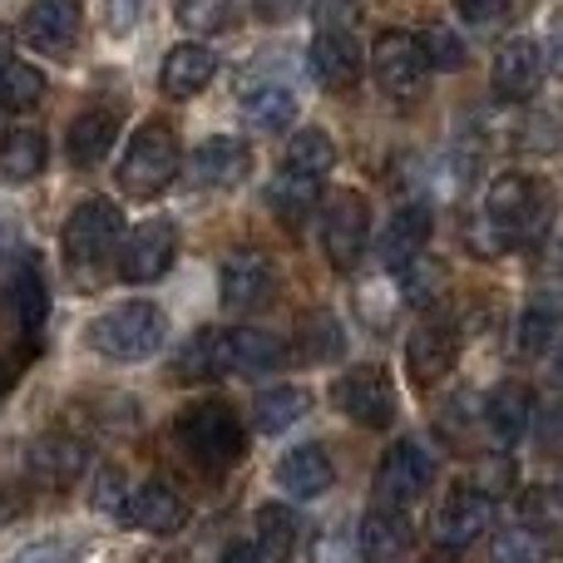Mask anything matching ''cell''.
Listing matches in <instances>:
<instances>
[{
  "label": "cell",
  "mask_w": 563,
  "mask_h": 563,
  "mask_svg": "<svg viewBox=\"0 0 563 563\" xmlns=\"http://www.w3.org/2000/svg\"><path fill=\"white\" fill-rule=\"evenodd\" d=\"M0 311H5V321L20 331V336H30V331L45 321V311H49L45 277H40V267L30 263V257L15 267V273H10L5 291H0Z\"/></svg>",
  "instance_id": "obj_23"
},
{
  "label": "cell",
  "mask_w": 563,
  "mask_h": 563,
  "mask_svg": "<svg viewBox=\"0 0 563 563\" xmlns=\"http://www.w3.org/2000/svg\"><path fill=\"white\" fill-rule=\"evenodd\" d=\"M430 208L426 203H406V208H396L390 213V223H386V233H380V263L386 267H406V263H416L420 253H426V243H430Z\"/></svg>",
  "instance_id": "obj_24"
},
{
  "label": "cell",
  "mask_w": 563,
  "mask_h": 563,
  "mask_svg": "<svg viewBox=\"0 0 563 563\" xmlns=\"http://www.w3.org/2000/svg\"><path fill=\"white\" fill-rule=\"evenodd\" d=\"M430 479H435L430 450L420 445V440H396V445L380 455V470H376V479H371V505L406 515V509L430 489Z\"/></svg>",
  "instance_id": "obj_6"
},
{
  "label": "cell",
  "mask_w": 563,
  "mask_h": 563,
  "mask_svg": "<svg viewBox=\"0 0 563 563\" xmlns=\"http://www.w3.org/2000/svg\"><path fill=\"white\" fill-rule=\"evenodd\" d=\"M544 65L554 69V75H563V10H559V20H554V35H549V55H544Z\"/></svg>",
  "instance_id": "obj_52"
},
{
  "label": "cell",
  "mask_w": 563,
  "mask_h": 563,
  "mask_svg": "<svg viewBox=\"0 0 563 563\" xmlns=\"http://www.w3.org/2000/svg\"><path fill=\"white\" fill-rule=\"evenodd\" d=\"M366 243H371V203L356 188H336L321 203V247H327V263L336 273H351L366 257Z\"/></svg>",
  "instance_id": "obj_7"
},
{
  "label": "cell",
  "mask_w": 563,
  "mask_h": 563,
  "mask_svg": "<svg viewBox=\"0 0 563 563\" xmlns=\"http://www.w3.org/2000/svg\"><path fill=\"white\" fill-rule=\"evenodd\" d=\"M455 10L470 25H499L509 15V0H455Z\"/></svg>",
  "instance_id": "obj_48"
},
{
  "label": "cell",
  "mask_w": 563,
  "mask_h": 563,
  "mask_svg": "<svg viewBox=\"0 0 563 563\" xmlns=\"http://www.w3.org/2000/svg\"><path fill=\"white\" fill-rule=\"evenodd\" d=\"M356 549H351V534L341 529H321V539H311V563H351Z\"/></svg>",
  "instance_id": "obj_45"
},
{
  "label": "cell",
  "mask_w": 563,
  "mask_h": 563,
  "mask_svg": "<svg viewBox=\"0 0 563 563\" xmlns=\"http://www.w3.org/2000/svg\"><path fill=\"white\" fill-rule=\"evenodd\" d=\"M144 563H174V559H168V554H148Z\"/></svg>",
  "instance_id": "obj_58"
},
{
  "label": "cell",
  "mask_w": 563,
  "mask_h": 563,
  "mask_svg": "<svg viewBox=\"0 0 563 563\" xmlns=\"http://www.w3.org/2000/svg\"><path fill=\"white\" fill-rule=\"evenodd\" d=\"M168 341V317L154 301H124L89 327V346L109 361H148Z\"/></svg>",
  "instance_id": "obj_4"
},
{
  "label": "cell",
  "mask_w": 563,
  "mask_h": 563,
  "mask_svg": "<svg viewBox=\"0 0 563 563\" xmlns=\"http://www.w3.org/2000/svg\"><path fill=\"white\" fill-rule=\"evenodd\" d=\"M479 168H485V144H479V134H460L455 148H450V174H455V184H470Z\"/></svg>",
  "instance_id": "obj_42"
},
{
  "label": "cell",
  "mask_w": 563,
  "mask_h": 563,
  "mask_svg": "<svg viewBox=\"0 0 563 563\" xmlns=\"http://www.w3.org/2000/svg\"><path fill=\"white\" fill-rule=\"evenodd\" d=\"M554 495H559V505H563V479H559V485H554Z\"/></svg>",
  "instance_id": "obj_59"
},
{
  "label": "cell",
  "mask_w": 563,
  "mask_h": 563,
  "mask_svg": "<svg viewBox=\"0 0 563 563\" xmlns=\"http://www.w3.org/2000/svg\"><path fill=\"white\" fill-rule=\"evenodd\" d=\"M10 55H15V35H10V30L0 25V69L10 65Z\"/></svg>",
  "instance_id": "obj_55"
},
{
  "label": "cell",
  "mask_w": 563,
  "mask_h": 563,
  "mask_svg": "<svg viewBox=\"0 0 563 563\" xmlns=\"http://www.w3.org/2000/svg\"><path fill=\"white\" fill-rule=\"evenodd\" d=\"M410 539H416V534H410V519L406 515L371 505L366 519H361V529H356V554L366 563H396L410 549Z\"/></svg>",
  "instance_id": "obj_25"
},
{
  "label": "cell",
  "mask_w": 563,
  "mask_h": 563,
  "mask_svg": "<svg viewBox=\"0 0 563 563\" xmlns=\"http://www.w3.org/2000/svg\"><path fill=\"white\" fill-rule=\"evenodd\" d=\"M297 5H301V0H257V10H263L267 20H287V15H297Z\"/></svg>",
  "instance_id": "obj_53"
},
{
  "label": "cell",
  "mask_w": 563,
  "mask_h": 563,
  "mask_svg": "<svg viewBox=\"0 0 563 563\" xmlns=\"http://www.w3.org/2000/svg\"><path fill=\"white\" fill-rule=\"evenodd\" d=\"M243 119L257 134H287L297 124V95L287 85H247L243 89Z\"/></svg>",
  "instance_id": "obj_27"
},
{
  "label": "cell",
  "mask_w": 563,
  "mask_h": 563,
  "mask_svg": "<svg viewBox=\"0 0 563 563\" xmlns=\"http://www.w3.org/2000/svg\"><path fill=\"white\" fill-rule=\"evenodd\" d=\"M549 544H544V529L534 525H509L495 534V549H489V563H544Z\"/></svg>",
  "instance_id": "obj_34"
},
{
  "label": "cell",
  "mask_w": 563,
  "mask_h": 563,
  "mask_svg": "<svg viewBox=\"0 0 563 563\" xmlns=\"http://www.w3.org/2000/svg\"><path fill=\"white\" fill-rule=\"evenodd\" d=\"M223 563H282V559L273 554V549L257 544V539H243V544L228 549V559H223Z\"/></svg>",
  "instance_id": "obj_50"
},
{
  "label": "cell",
  "mask_w": 563,
  "mask_h": 563,
  "mask_svg": "<svg viewBox=\"0 0 563 563\" xmlns=\"http://www.w3.org/2000/svg\"><path fill=\"white\" fill-rule=\"evenodd\" d=\"M114 139H119L114 109H85L65 134V154L75 168H99L109 158V148H114Z\"/></svg>",
  "instance_id": "obj_26"
},
{
  "label": "cell",
  "mask_w": 563,
  "mask_h": 563,
  "mask_svg": "<svg viewBox=\"0 0 563 563\" xmlns=\"http://www.w3.org/2000/svg\"><path fill=\"white\" fill-rule=\"evenodd\" d=\"M174 174H178V134H174V124L148 119V124L134 134V144H129L124 164H119V184H124V194H134V198H154V194H164V188L174 184Z\"/></svg>",
  "instance_id": "obj_5"
},
{
  "label": "cell",
  "mask_w": 563,
  "mask_h": 563,
  "mask_svg": "<svg viewBox=\"0 0 563 563\" xmlns=\"http://www.w3.org/2000/svg\"><path fill=\"white\" fill-rule=\"evenodd\" d=\"M321 198V178H307V174H287V168H277V178L267 184V208L277 213V223L297 228L307 223V213L317 208Z\"/></svg>",
  "instance_id": "obj_30"
},
{
  "label": "cell",
  "mask_w": 563,
  "mask_h": 563,
  "mask_svg": "<svg viewBox=\"0 0 563 563\" xmlns=\"http://www.w3.org/2000/svg\"><path fill=\"white\" fill-rule=\"evenodd\" d=\"M15 563H75V549H69L65 539H40V544L20 549Z\"/></svg>",
  "instance_id": "obj_49"
},
{
  "label": "cell",
  "mask_w": 563,
  "mask_h": 563,
  "mask_svg": "<svg viewBox=\"0 0 563 563\" xmlns=\"http://www.w3.org/2000/svg\"><path fill=\"white\" fill-rule=\"evenodd\" d=\"M361 20V0H317V25L321 30H351Z\"/></svg>",
  "instance_id": "obj_46"
},
{
  "label": "cell",
  "mask_w": 563,
  "mask_h": 563,
  "mask_svg": "<svg viewBox=\"0 0 563 563\" xmlns=\"http://www.w3.org/2000/svg\"><path fill=\"white\" fill-rule=\"evenodd\" d=\"M336 164V144H331L327 129H297L291 144L282 148V168L287 174H307V178H327Z\"/></svg>",
  "instance_id": "obj_31"
},
{
  "label": "cell",
  "mask_w": 563,
  "mask_h": 563,
  "mask_svg": "<svg viewBox=\"0 0 563 563\" xmlns=\"http://www.w3.org/2000/svg\"><path fill=\"white\" fill-rule=\"evenodd\" d=\"M174 440L198 470H233L247 450V430L228 400H198L178 416Z\"/></svg>",
  "instance_id": "obj_3"
},
{
  "label": "cell",
  "mask_w": 563,
  "mask_h": 563,
  "mask_svg": "<svg viewBox=\"0 0 563 563\" xmlns=\"http://www.w3.org/2000/svg\"><path fill=\"white\" fill-rule=\"evenodd\" d=\"M356 307H361V317H366V327H390V317H396V287L366 282V287L356 291Z\"/></svg>",
  "instance_id": "obj_41"
},
{
  "label": "cell",
  "mask_w": 563,
  "mask_h": 563,
  "mask_svg": "<svg viewBox=\"0 0 563 563\" xmlns=\"http://www.w3.org/2000/svg\"><path fill=\"white\" fill-rule=\"evenodd\" d=\"M119 243H124V218L109 198H85L65 218V267L79 291H95L104 282Z\"/></svg>",
  "instance_id": "obj_2"
},
{
  "label": "cell",
  "mask_w": 563,
  "mask_h": 563,
  "mask_svg": "<svg viewBox=\"0 0 563 563\" xmlns=\"http://www.w3.org/2000/svg\"><path fill=\"white\" fill-rule=\"evenodd\" d=\"M139 15H144V0H104V25H109V35L124 40L129 30L139 25Z\"/></svg>",
  "instance_id": "obj_47"
},
{
  "label": "cell",
  "mask_w": 563,
  "mask_h": 563,
  "mask_svg": "<svg viewBox=\"0 0 563 563\" xmlns=\"http://www.w3.org/2000/svg\"><path fill=\"white\" fill-rule=\"evenodd\" d=\"M124 519L144 534H178L188 525V505L174 485L164 479H148V485L129 489V505H124Z\"/></svg>",
  "instance_id": "obj_19"
},
{
  "label": "cell",
  "mask_w": 563,
  "mask_h": 563,
  "mask_svg": "<svg viewBox=\"0 0 563 563\" xmlns=\"http://www.w3.org/2000/svg\"><path fill=\"white\" fill-rule=\"evenodd\" d=\"M5 390H10V366L0 361V400H5Z\"/></svg>",
  "instance_id": "obj_57"
},
{
  "label": "cell",
  "mask_w": 563,
  "mask_h": 563,
  "mask_svg": "<svg viewBox=\"0 0 563 563\" xmlns=\"http://www.w3.org/2000/svg\"><path fill=\"white\" fill-rule=\"evenodd\" d=\"M301 336L311 341V346H301V356L307 361H327V356H341L346 351V336H341V321L327 317V311H317V317L301 327Z\"/></svg>",
  "instance_id": "obj_39"
},
{
  "label": "cell",
  "mask_w": 563,
  "mask_h": 563,
  "mask_svg": "<svg viewBox=\"0 0 563 563\" xmlns=\"http://www.w3.org/2000/svg\"><path fill=\"white\" fill-rule=\"evenodd\" d=\"M79 0H30L25 20H20V35L30 49L40 55H69L79 40Z\"/></svg>",
  "instance_id": "obj_14"
},
{
  "label": "cell",
  "mask_w": 563,
  "mask_h": 563,
  "mask_svg": "<svg viewBox=\"0 0 563 563\" xmlns=\"http://www.w3.org/2000/svg\"><path fill=\"white\" fill-rule=\"evenodd\" d=\"M40 99H45V75H40L35 65H15V59H10V65L0 69V114H25Z\"/></svg>",
  "instance_id": "obj_33"
},
{
  "label": "cell",
  "mask_w": 563,
  "mask_h": 563,
  "mask_svg": "<svg viewBox=\"0 0 563 563\" xmlns=\"http://www.w3.org/2000/svg\"><path fill=\"white\" fill-rule=\"evenodd\" d=\"M460 361V327L445 317V311H430V317L416 321L406 341V371L416 386H440V380L455 371Z\"/></svg>",
  "instance_id": "obj_11"
},
{
  "label": "cell",
  "mask_w": 563,
  "mask_h": 563,
  "mask_svg": "<svg viewBox=\"0 0 563 563\" xmlns=\"http://www.w3.org/2000/svg\"><path fill=\"white\" fill-rule=\"evenodd\" d=\"M331 479H336V465H331V450L321 445V440H307V445L287 450L277 465V485L287 489L291 499H317L331 489Z\"/></svg>",
  "instance_id": "obj_21"
},
{
  "label": "cell",
  "mask_w": 563,
  "mask_h": 563,
  "mask_svg": "<svg viewBox=\"0 0 563 563\" xmlns=\"http://www.w3.org/2000/svg\"><path fill=\"white\" fill-rule=\"evenodd\" d=\"M218 287H223V301L233 311H247V307H267V301L277 297V267L267 253H253V247H243V253H233L223 263V277H218Z\"/></svg>",
  "instance_id": "obj_15"
},
{
  "label": "cell",
  "mask_w": 563,
  "mask_h": 563,
  "mask_svg": "<svg viewBox=\"0 0 563 563\" xmlns=\"http://www.w3.org/2000/svg\"><path fill=\"white\" fill-rule=\"evenodd\" d=\"M124 505H129L124 475H119V470H99V479H95V509H104V515H119V519H124Z\"/></svg>",
  "instance_id": "obj_44"
},
{
  "label": "cell",
  "mask_w": 563,
  "mask_h": 563,
  "mask_svg": "<svg viewBox=\"0 0 563 563\" xmlns=\"http://www.w3.org/2000/svg\"><path fill=\"white\" fill-rule=\"evenodd\" d=\"M435 287H440V273H435V267H430V257H426V253H420L416 263H406V267H400V291H406V297L430 301V297H435Z\"/></svg>",
  "instance_id": "obj_43"
},
{
  "label": "cell",
  "mask_w": 563,
  "mask_h": 563,
  "mask_svg": "<svg viewBox=\"0 0 563 563\" xmlns=\"http://www.w3.org/2000/svg\"><path fill=\"white\" fill-rule=\"evenodd\" d=\"M549 371H554V386H563V336H559V351H554V361H549Z\"/></svg>",
  "instance_id": "obj_56"
},
{
  "label": "cell",
  "mask_w": 563,
  "mask_h": 563,
  "mask_svg": "<svg viewBox=\"0 0 563 563\" xmlns=\"http://www.w3.org/2000/svg\"><path fill=\"white\" fill-rule=\"evenodd\" d=\"M188 168H194V178L203 188H238L253 174V148L233 134H213L194 148V164Z\"/></svg>",
  "instance_id": "obj_18"
},
{
  "label": "cell",
  "mask_w": 563,
  "mask_h": 563,
  "mask_svg": "<svg viewBox=\"0 0 563 563\" xmlns=\"http://www.w3.org/2000/svg\"><path fill=\"white\" fill-rule=\"evenodd\" d=\"M307 410H311V396L301 386H273L253 400V426L263 430V435H282V430L297 426Z\"/></svg>",
  "instance_id": "obj_32"
},
{
  "label": "cell",
  "mask_w": 563,
  "mask_h": 563,
  "mask_svg": "<svg viewBox=\"0 0 563 563\" xmlns=\"http://www.w3.org/2000/svg\"><path fill=\"white\" fill-rule=\"evenodd\" d=\"M559 331H563V311L554 301H529V311L519 317V351L539 356V351H549V341H559Z\"/></svg>",
  "instance_id": "obj_36"
},
{
  "label": "cell",
  "mask_w": 563,
  "mask_h": 563,
  "mask_svg": "<svg viewBox=\"0 0 563 563\" xmlns=\"http://www.w3.org/2000/svg\"><path fill=\"white\" fill-rule=\"evenodd\" d=\"M420 49H426L430 69H465V59H470L465 40H460L450 25H426V35H420Z\"/></svg>",
  "instance_id": "obj_38"
},
{
  "label": "cell",
  "mask_w": 563,
  "mask_h": 563,
  "mask_svg": "<svg viewBox=\"0 0 563 563\" xmlns=\"http://www.w3.org/2000/svg\"><path fill=\"white\" fill-rule=\"evenodd\" d=\"M539 435H544L549 450H563V406H554L544 420H539Z\"/></svg>",
  "instance_id": "obj_51"
},
{
  "label": "cell",
  "mask_w": 563,
  "mask_h": 563,
  "mask_svg": "<svg viewBox=\"0 0 563 563\" xmlns=\"http://www.w3.org/2000/svg\"><path fill=\"white\" fill-rule=\"evenodd\" d=\"M371 69H376V85L386 89L396 104H416L430 85V59H426V49H420V40L406 35V30H386V35L376 40Z\"/></svg>",
  "instance_id": "obj_8"
},
{
  "label": "cell",
  "mask_w": 563,
  "mask_h": 563,
  "mask_svg": "<svg viewBox=\"0 0 563 563\" xmlns=\"http://www.w3.org/2000/svg\"><path fill=\"white\" fill-rule=\"evenodd\" d=\"M549 223H554V188L529 174H499L470 223V247L485 257L534 247L549 233Z\"/></svg>",
  "instance_id": "obj_1"
},
{
  "label": "cell",
  "mask_w": 563,
  "mask_h": 563,
  "mask_svg": "<svg viewBox=\"0 0 563 563\" xmlns=\"http://www.w3.org/2000/svg\"><path fill=\"white\" fill-rule=\"evenodd\" d=\"M563 144V109H534L525 124V148H539V154H554Z\"/></svg>",
  "instance_id": "obj_40"
},
{
  "label": "cell",
  "mask_w": 563,
  "mask_h": 563,
  "mask_svg": "<svg viewBox=\"0 0 563 563\" xmlns=\"http://www.w3.org/2000/svg\"><path fill=\"white\" fill-rule=\"evenodd\" d=\"M341 416H351L356 426H371V430H386L396 420V386L380 366H351L346 376L336 380L331 390Z\"/></svg>",
  "instance_id": "obj_12"
},
{
  "label": "cell",
  "mask_w": 563,
  "mask_h": 563,
  "mask_svg": "<svg viewBox=\"0 0 563 563\" xmlns=\"http://www.w3.org/2000/svg\"><path fill=\"white\" fill-rule=\"evenodd\" d=\"M10 253H15V228L0 218V257H10Z\"/></svg>",
  "instance_id": "obj_54"
},
{
  "label": "cell",
  "mask_w": 563,
  "mask_h": 563,
  "mask_svg": "<svg viewBox=\"0 0 563 563\" xmlns=\"http://www.w3.org/2000/svg\"><path fill=\"white\" fill-rule=\"evenodd\" d=\"M208 351H213V380L218 376H267L287 361L277 336L257 327H223L213 331L208 327Z\"/></svg>",
  "instance_id": "obj_10"
},
{
  "label": "cell",
  "mask_w": 563,
  "mask_h": 563,
  "mask_svg": "<svg viewBox=\"0 0 563 563\" xmlns=\"http://www.w3.org/2000/svg\"><path fill=\"white\" fill-rule=\"evenodd\" d=\"M174 257H178V228L168 218H148L119 247V277L134 282V287H148V282L168 277Z\"/></svg>",
  "instance_id": "obj_13"
},
{
  "label": "cell",
  "mask_w": 563,
  "mask_h": 563,
  "mask_svg": "<svg viewBox=\"0 0 563 563\" xmlns=\"http://www.w3.org/2000/svg\"><path fill=\"white\" fill-rule=\"evenodd\" d=\"M257 544L273 549L277 559H287L297 549V515L287 505H263L257 509Z\"/></svg>",
  "instance_id": "obj_37"
},
{
  "label": "cell",
  "mask_w": 563,
  "mask_h": 563,
  "mask_svg": "<svg viewBox=\"0 0 563 563\" xmlns=\"http://www.w3.org/2000/svg\"><path fill=\"white\" fill-rule=\"evenodd\" d=\"M213 75H218L213 49L188 40V45H174L164 55V65H158V89H164L168 99H194V95H203Z\"/></svg>",
  "instance_id": "obj_22"
},
{
  "label": "cell",
  "mask_w": 563,
  "mask_h": 563,
  "mask_svg": "<svg viewBox=\"0 0 563 563\" xmlns=\"http://www.w3.org/2000/svg\"><path fill=\"white\" fill-rule=\"evenodd\" d=\"M311 69L327 89H356L366 75V49H361L356 30H317L311 40Z\"/></svg>",
  "instance_id": "obj_16"
},
{
  "label": "cell",
  "mask_w": 563,
  "mask_h": 563,
  "mask_svg": "<svg viewBox=\"0 0 563 563\" xmlns=\"http://www.w3.org/2000/svg\"><path fill=\"white\" fill-rule=\"evenodd\" d=\"M178 25L194 35H223L238 25V5L233 0H178Z\"/></svg>",
  "instance_id": "obj_35"
},
{
  "label": "cell",
  "mask_w": 563,
  "mask_h": 563,
  "mask_svg": "<svg viewBox=\"0 0 563 563\" xmlns=\"http://www.w3.org/2000/svg\"><path fill=\"white\" fill-rule=\"evenodd\" d=\"M489 519H495V495H485L479 485H455L430 515V539L445 554H465L475 539H485Z\"/></svg>",
  "instance_id": "obj_9"
},
{
  "label": "cell",
  "mask_w": 563,
  "mask_h": 563,
  "mask_svg": "<svg viewBox=\"0 0 563 563\" xmlns=\"http://www.w3.org/2000/svg\"><path fill=\"white\" fill-rule=\"evenodd\" d=\"M544 49L534 45L529 35H515L505 49L495 55V95L509 99V104H525V99L539 95L544 85Z\"/></svg>",
  "instance_id": "obj_17"
},
{
  "label": "cell",
  "mask_w": 563,
  "mask_h": 563,
  "mask_svg": "<svg viewBox=\"0 0 563 563\" xmlns=\"http://www.w3.org/2000/svg\"><path fill=\"white\" fill-rule=\"evenodd\" d=\"M529 420H534V400H529V390L515 386V380L499 386L495 396L485 400V430L495 445H515V440L529 430Z\"/></svg>",
  "instance_id": "obj_28"
},
{
  "label": "cell",
  "mask_w": 563,
  "mask_h": 563,
  "mask_svg": "<svg viewBox=\"0 0 563 563\" xmlns=\"http://www.w3.org/2000/svg\"><path fill=\"white\" fill-rule=\"evenodd\" d=\"M89 460V445L79 435H69V430H49V435H40L35 445H30V475L40 479V485L49 489H65L79 479V470H85Z\"/></svg>",
  "instance_id": "obj_20"
},
{
  "label": "cell",
  "mask_w": 563,
  "mask_h": 563,
  "mask_svg": "<svg viewBox=\"0 0 563 563\" xmlns=\"http://www.w3.org/2000/svg\"><path fill=\"white\" fill-rule=\"evenodd\" d=\"M45 134L40 129H10L0 134V184H30L35 174H45Z\"/></svg>",
  "instance_id": "obj_29"
}]
</instances>
